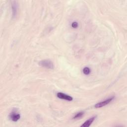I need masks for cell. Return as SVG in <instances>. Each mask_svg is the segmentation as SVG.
I'll return each mask as SVG.
<instances>
[{
	"label": "cell",
	"instance_id": "cell-1",
	"mask_svg": "<svg viewBox=\"0 0 127 127\" xmlns=\"http://www.w3.org/2000/svg\"><path fill=\"white\" fill-rule=\"evenodd\" d=\"M39 64L42 67L49 69H53L54 67L53 62L50 60H42L39 63Z\"/></svg>",
	"mask_w": 127,
	"mask_h": 127
},
{
	"label": "cell",
	"instance_id": "cell-2",
	"mask_svg": "<svg viewBox=\"0 0 127 127\" xmlns=\"http://www.w3.org/2000/svg\"><path fill=\"white\" fill-rule=\"evenodd\" d=\"M114 98L115 97L114 96H113V97H111L106 99L104 101L98 102L95 105V107L96 108H101L102 107H104V106L109 104L111 102H112L114 99Z\"/></svg>",
	"mask_w": 127,
	"mask_h": 127
},
{
	"label": "cell",
	"instance_id": "cell-3",
	"mask_svg": "<svg viewBox=\"0 0 127 127\" xmlns=\"http://www.w3.org/2000/svg\"><path fill=\"white\" fill-rule=\"evenodd\" d=\"M57 97L60 98V99H64L65 100H67V101H72L73 100V98L72 97H71L70 96L65 94L64 93H62V92H58L57 94Z\"/></svg>",
	"mask_w": 127,
	"mask_h": 127
},
{
	"label": "cell",
	"instance_id": "cell-4",
	"mask_svg": "<svg viewBox=\"0 0 127 127\" xmlns=\"http://www.w3.org/2000/svg\"><path fill=\"white\" fill-rule=\"evenodd\" d=\"M11 9L12 12V17L14 18L16 16L18 10V4L16 1H13L12 2Z\"/></svg>",
	"mask_w": 127,
	"mask_h": 127
},
{
	"label": "cell",
	"instance_id": "cell-5",
	"mask_svg": "<svg viewBox=\"0 0 127 127\" xmlns=\"http://www.w3.org/2000/svg\"><path fill=\"white\" fill-rule=\"evenodd\" d=\"M9 118L13 122H17L20 118V115L15 112H12L9 115Z\"/></svg>",
	"mask_w": 127,
	"mask_h": 127
},
{
	"label": "cell",
	"instance_id": "cell-6",
	"mask_svg": "<svg viewBox=\"0 0 127 127\" xmlns=\"http://www.w3.org/2000/svg\"><path fill=\"white\" fill-rule=\"evenodd\" d=\"M96 116H94V117H92L89 118L88 120L86 121L81 126V127H89L91 125V124L94 122V121L96 119Z\"/></svg>",
	"mask_w": 127,
	"mask_h": 127
},
{
	"label": "cell",
	"instance_id": "cell-7",
	"mask_svg": "<svg viewBox=\"0 0 127 127\" xmlns=\"http://www.w3.org/2000/svg\"><path fill=\"white\" fill-rule=\"evenodd\" d=\"M84 112H80L79 113H77L76 114H75L73 117V119H78V118H81V117H82L84 115Z\"/></svg>",
	"mask_w": 127,
	"mask_h": 127
},
{
	"label": "cell",
	"instance_id": "cell-8",
	"mask_svg": "<svg viewBox=\"0 0 127 127\" xmlns=\"http://www.w3.org/2000/svg\"><path fill=\"white\" fill-rule=\"evenodd\" d=\"M91 72L90 69L88 67H85L83 69V73L85 75H89Z\"/></svg>",
	"mask_w": 127,
	"mask_h": 127
},
{
	"label": "cell",
	"instance_id": "cell-9",
	"mask_svg": "<svg viewBox=\"0 0 127 127\" xmlns=\"http://www.w3.org/2000/svg\"><path fill=\"white\" fill-rule=\"evenodd\" d=\"M78 23L75 22V21H74L71 24V26L73 28H76L78 27Z\"/></svg>",
	"mask_w": 127,
	"mask_h": 127
}]
</instances>
